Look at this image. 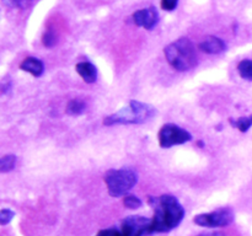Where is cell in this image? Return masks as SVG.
Wrapping results in <instances>:
<instances>
[{
	"label": "cell",
	"mask_w": 252,
	"mask_h": 236,
	"mask_svg": "<svg viewBox=\"0 0 252 236\" xmlns=\"http://www.w3.org/2000/svg\"><path fill=\"white\" fill-rule=\"evenodd\" d=\"M149 203L154 209V216L150 223V234L169 233L181 224L185 216V209L174 196L162 194L157 198H150Z\"/></svg>",
	"instance_id": "1"
},
{
	"label": "cell",
	"mask_w": 252,
	"mask_h": 236,
	"mask_svg": "<svg viewBox=\"0 0 252 236\" xmlns=\"http://www.w3.org/2000/svg\"><path fill=\"white\" fill-rule=\"evenodd\" d=\"M165 58L177 71H189L198 63L196 48L189 38L176 39L164 49Z\"/></svg>",
	"instance_id": "2"
},
{
	"label": "cell",
	"mask_w": 252,
	"mask_h": 236,
	"mask_svg": "<svg viewBox=\"0 0 252 236\" xmlns=\"http://www.w3.org/2000/svg\"><path fill=\"white\" fill-rule=\"evenodd\" d=\"M155 115H157V110L153 106L132 100L127 107L106 117L103 119V124H138V123L150 120L155 117Z\"/></svg>",
	"instance_id": "3"
},
{
	"label": "cell",
	"mask_w": 252,
	"mask_h": 236,
	"mask_svg": "<svg viewBox=\"0 0 252 236\" xmlns=\"http://www.w3.org/2000/svg\"><path fill=\"white\" fill-rule=\"evenodd\" d=\"M105 182L108 193L112 197L127 196L128 192L137 184L138 176L133 170H110L105 175Z\"/></svg>",
	"instance_id": "4"
},
{
	"label": "cell",
	"mask_w": 252,
	"mask_h": 236,
	"mask_svg": "<svg viewBox=\"0 0 252 236\" xmlns=\"http://www.w3.org/2000/svg\"><path fill=\"white\" fill-rule=\"evenodd\" d=\"M158 140H159L160 147L167 149V148H171L174 145H181L189 142V140H192V135L184 128L172 124V123H167L160 128Z\"/></svg>",
	"instance_id": "5"
},
{
	"label": "cell",
	"mask_w": 252,
	"mask_h": 236,
	"mask_svg": "<svg viewBox=\"0 0 252 236\" xmlns=\"http://www.w3.org/2000/svg\"><path fill=\"white\" fill-rule=\"evenodd\" d=\"M194 224L203 228H223L234 221V213L230 208H221L211 213L198 214L193 218Z\"/></svg>",
	"instance_id": "6"
},
{
	"label": "cell",
	"mask_w": 252,
	"mask_h": 236,
	"mask_svg": "<svg viewBox=\"0 0 252 236\" xmlns=\"http://www.w3.org/2000/svg\"><path fill=\"white\" fill-rule=\"evenodd\" d=\"M150 223L145 216L130 215L122 221L121 231L123 236H144L150 235Z\"/></svg>",
	"instance_id": "7"
},
{
	"label": "cell",
	"mask_w": 252,
	"mask_h": 236,
	"mask_svg": "<svg viewBox=\"0 0 252 236\" xmlns=\"http://www.w3.org/2000/svg\"><path fill=\"white\" fill-rule=\"evenodd\" d=\"M133 21L137 26L144 27L145 30H153L159 21V14L153 6L138 10L133 14Z\"/></svg>",
	"instance_id": "8"
},
{
	"label": "cell",
	"mask_w": 252,
	"mask_h": 236,
	"mask_svg": "<svg viewBox=\"0 0 252 236\" xmlns=\"http://www.w3.org/2000/svg\"><path fill=\"white\" fill-rule=\"evenodd\" d=\"M199 49L208 54H219L226 49V44L218 37L209 36L199 43Z\"/></svg>",
	"instance_id": "9"
},
{
	"label": "cell",
	"mask_w": 252,
	"mask_h": 236,
	"mask_svg": "<svg viewBox=\"0 0 252 236\" xmlns=\"http://www.w3.org/2000/svg\"><path fill=\"white\" fill-rule=\"evenodd\" d=\"M20 69L26 71V73H30L34 78H39L43 74L44 65L39 59L34 58V57H29V58L22 60V63L20 64Z\"/></svg>",
	"instance_id": "10"
},
{
	"label": "cell",
	"mask_w": 252,
	"mask_h": 236,
	"mask_svg": "<svg viewBox=\"0 0 252 236\" xmlns=\"http://www.w3.org/2000/svg\"><path fill=\"white\" fill-rule=\"evenodd\" d=\"M75 69L79 75L84 79L85 83L93 84L97 79V69L90 61H81V63H78Z\"/></svg>",
	"instance_id": "11"
},
{
	"label": "cell",
	"mask_w": 252,
	"mask_h": 236,
	"mask_svg": "<svg viewBox=\"0 0 252 236\" xmlns=\"http://www.w3.org/2000/svg\"><path fill=\"white\" fill-rule=\"evenodd\" d=\"M86 103L83 100H79V98H74V100L69 101V103L66 105V113L71 116H78L85 111Z\"/></svg>",
	"instance_id": "12"
},
{
	"label": "cell",
	"mask_w": 252,
	"mask_h": 236,
	"mask_svg": "<svg viewBox=\"0 0 252 236\" xmlns=\"http://www.w3.org/2000/svg\"><path fill=\"white\" fill-rule=\"evenodd\" d=\"M238 71L244 80L252 81V60L250 59H244L239 63Z\"/></svg>",
	"instance_id": "13"
},
{
	"label": "cell",
	"mask_w": 252,
	"mask_h": 236,
	"mask_svg": "<svg viewBox=\"0 0 252 236\" xmlns=\"http://www.w3.org/2000/svg\"><path fill=\"white\" fill-rule=\"evenodd\" d=\"M229 122H230V124L233 125L234 128H238L240 132L245 133L250 129V127L252 125V115L249 116V117H240L238 118V119H233V118H230Z\"/></svg>",
	"instance_id": "14"
},
{
	"label": "cell",
	"mask_w": 252,
	"mask_h": 236,
	"mask_svg": "<svg viewBox=\"0 0 252 236\" xmlns=\"http://www.w3.org/2000/svg\"><path fill=\"white\" fill-rule=\"evenodd\" d=\"M15 165H16V156L15 155H5L0 159V171L7 172L14 170Z\"/></svg>",
	"instance_id": "15"
},
{
	"label": "cell",
	"mask_w": 252,
	"mask_h": 236,
	"mask_svg": "<svg viewBox=\"0 0 252 236\" xmlns=\"http://www.w3.org/2000/svg\"><path fill=\"white\" fill-rule=\"evenodd\" d=\"M123 204H125L126 208L128 209H138L143 206L142 201H140L138 197L133 196V194H127V196H125Z\"/></svg>",
	"instance_id": "16"
},
{
	"label": "cell",
	"mask_w": 252,
	"mask_h": 236,
	"mask_svg": "<svg viewBox=\"0 0 252 236\" xmlns=\"http://www.w3.org/2000/svg\"><path fill=\"white\" fill-rule=\"evenodd\" d=\"M5 6L11 9H26L31 5L32 0H2Z\"/></svg>",
	"instance_id": "17"
},
{
	"label": "cell",
	"mask_w": 252,
	"mask_h": 236,
	"mask_svg": "<svg viewBox=\"0 0 252 236\" xmlns=\"http://www.w3.org/2000/svg\"><path fill=\"white\" fill-rule=\"evenodd\" d=\"M14 216L15 213L12 210H10V209H1V211H0V224L2 226L6 225V224H9L12 220Z\"/></svg>",
	"instance_id": "18"
},
{
	"label": "cell",
	"mask_w": 252,
	"mask_h": 236,
	"mask_svg": "<svg viewBox=\"0 0 252 236\" xmlns=\"http://www.w3.org/2000/svg\"><path fill=\"white\" fill-rule=\"evenodd\" d=\"M56 41L57 37L52 31H47L46 33L43 34V37H42V42H43V44L46 47H53L54 44H56Z\"/></svg>",
	"instance_id": "19"
},
{
	"label": "cell",
	"mask_w": 252,
	"mask_h": 236,
	"mask_svg": "<svg viewBox=\"0 0 252 236\" xmlns=\"http://www.w3.org/2000/svg\"><path fill=\"white\" fill-rule=\"evenodd\" d=\"M96 236H123L122 231L118 230L116 228H111V229H103V230H100Z\"/></svg>",
	"instance_id": "20"
},
{
	"label": "cell",
	"mask_w": 252,
	"mask_h": 236,
	"mask_svg": "<svg viewBox=\"0 0 252 236\" xmlns=\"http://www.w3.org/2000/svg\"><path fill=\"white\" fill-rule=\"evenodd\" d=\"M179 0H161V7L165 11H172L176 9Z\"/></svg>",
	"instance_id": "21"
},
{
	"label": "cell",
	"mask_w": 252,
	"mask_h": 236,
	"mask_svg": "<svg viewBox=\"0 0 252 236\" xmlns=\"http://www.w3.org/2000/svg\"><path fill=\"white\" fill-rule=\"evenodd\" d=\"M198 236H224V235L220 233H203V234H199Z\"/></svg>",
	"instance_id": "22"
}]
</instances>
